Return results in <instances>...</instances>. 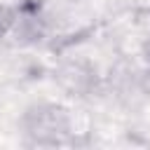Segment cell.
I'll return each instance as SVG.
<instances>
[{"label": "cell", "instance_id": "1", "mask_svg": "<svg viewBox=\"0 0 150 150\" xmlns=\"http://www.w3.org/2000/svg\"><path fill=\"white\" fill-rule=\"evenodd\" d=\"M33 45L54 52L75 47L94 35L98 23L96 0H21Z\"/></svg>", "mask_w": 150, "mask_h": 150}, {"label": "cell", "instance_id": "2", "mask_svg": "<svg viewBox=\"0 0 150 150\" xmlns=\"http://www.w3.org/2000/svg\"><path fill=\"white\" fill-rule=\"evenodd\" d=\"M21 134L30 145L56 148L77 145L87 131H82L80 120L73 108L63 103H35L21 117Z\"/></svg>", "mask_w": 150, "mask_h": 150}, {"label": "cell", "instance_id": "3", "mask_svg": "<svg viewBox=\"0 0 150 150\" xmlns=\"http://www.w3.org/2000/svg\"><path fill=\"white\" fill-rule=\"evenodd\" d=\"M131 30L134 38L143 52V56L150 61V7H138L131 14Z\"/></svg>", "mask_w": 150, "mask_h": 150}]
</instances>
